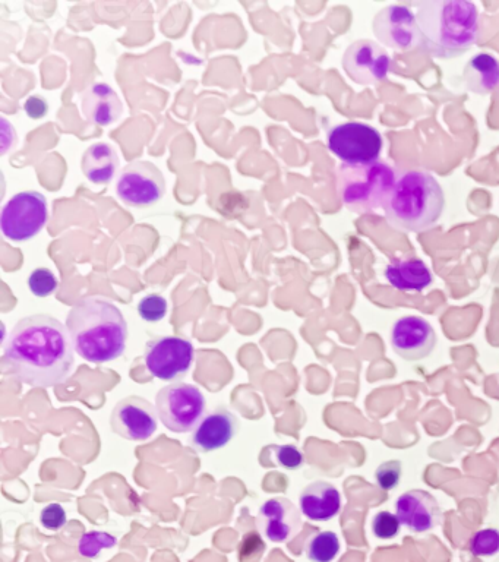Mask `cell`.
<instances>
[{
  "mask_svg": "<svg viewBox=\"0 0 499 562\" xmlns=\"http://www.w3.org/2000/svg\"><path fill=\"white\" fill-rule=\"evenodd\" d=\"M3 362L12 377L30 387H56L69 380L74 368L71 334L50 315L22 318L12 328Z\"/></svg>",
  "mask_w": 499,
  "mask_h": 562,
  "instance_id": "6da1fadb",
  "label": "cell"
},
{
  "mask_svg": "<svg viewBox=\"0 0 499 562\" xmlns=\"http://www.w3.org/2000/svg\"><path fill=\"white\" fill-rule=\"evenodd\" d=\"M75 352L87 362L103 365L120 358L126 349L128 324L115 303L103 298H84L66 317Z\"/></svg>",
  "mask_w": 499,
  "mask_h": 562,
  "instance_id": "7a4b0ae2",
  "label": "cell"
},
{
  "mask_svg": "<svg viewBox=\"0 0 499 562\" xmlns=\"http://www.w3.org/2000/svg\"><path fill=\"white\" fill-rule=\"evenodd\" d=\"M423 50L438 59H454L479 39L478 6L467 0H426L418 5Z\"/></svg>",
  "mask_w": 499,
  "mask_h": 562,
  "instance_id": "3957f363",
  "label": "cell"
},
{
  "mask_svg": "<svg viewBox=\"0 0 499 562\" xmlns=\"http://www.w3.org/2000/svg\"><path fill=\"white\" fill-rule=\"evenodd\" d=\"M444 207L445 195L440 182L423 170H407L397 176L384 211L388 223L396 229L425 232L437 226Z\"/></svg>",
  "mask_w": 499,
  "mask_h": 562,
  "instance_id": "277c9868",
  "label": "cell"
},
{
  "mask_svg": "<svg viewBox=\"0 0 499 562\" xmlns=\"http://www.w3.org/2000/svg\"><path fill=\"white\" fill-rule=\"evenodd\" d=\"M397 176L393 167L385 161L349 166L337 169V192L341 202L355 213H372L384 207L390 197Z\"/></svg>",
  "mask_w": 499,
  "mask_h": 562,
  "instance_id": "5b68a950",
  "label": "cell"
},
{
  "mask_svg": "<svg viewBox=\"0 0 499 562\" xmlns=\"http://www.w3.org/2000/svg\"><path fill=\"white\" fill-rule=\"evenodd\" d=\"M205 397L200 388L185 382H175L161 388L156 397L159 419L170 431L185 434L197 428L204 418Z\"/></svg>",
  "mask_w": 499,
  "mask_h": 562,
  "instance_id": "8992f818",
  "label": "cell"
},
{
  "mask_svg": "<svg viewBox=\"0 0 499 562\" xmlns=\"http://www.w3.org/2000/svg\"><path fill=\"white\" fill-rule=\"evenodd\" d=\"M331 153L349 166L375 163L381 156L384 141L378 129L362 122H346L328 131Z\"/></svg>",
  "mask_w": 499,
  "mask_h": 562,
  "instance_id": "52a82bcc",
  "label": "cell"
},
{
  "mask_svg": "<svg viewBox=\"0 0 499 562\" xmlns=\"http://www.w3.org/2000/svg\"><path fill=\"white\" fill-rule=\"evenodd\" d=\"M47 220L46 197L37 191H24L6 202L0 214V230L9 241H30L39 235Z\"/></svg>",
  "mask_w": 499,
  "mask_h": 562,
  "instance_id": "ba28073f",
  "label": "cell"
},
{
  "mask_svg": "<svg viewBox=\"0 0 499 562\" xmlns=\"http://www.w3.org/2000/svg\"><path fill=\"white\" fill-rule=\"evenodd\" d=\"M164 194L166 181L163 173L150 161H132L123 167L116 182V195L128 207H151L157 204Z\"/></svg>",
  "mask_w": 499,
  "mask_h": 562,
  "instance_id": "9c48e42d",
  "label": "cell"
},
{
  "mask_svg": "<svg viewBox=\"0 0 499 562\" xmlns=\"http://www.w3.org/2000/svg\"><path fill=\"white\" fill-rule=\"evenodd\" d=\"M194 358V344L182 337H160L145 346V368L161 381L182 380L191 369Z\"/></svg>",
  "mask_w": 499,
  "mask_h": 562,
  "instance_id": "30bf717a",
  "label": "cell"
},
{
  "mask_svg": "<svg viewBox=\"0 0 499 562\" xmlns=\"http://www.w3.org/2000/svg\"><path fill=\"white\" fill-rule=\"evenodd\" d=\"M372 28L381 44L396 52H412L422 46L418 18L407 6H385L375 15Z\"/></svg>",
  "mask_w": 499,
  "mask_h": 562,
  "instance_id": "8fae6325",
  "label": "cell"
},
{
  "mask_svg": "<svg viewBox=\"0 0 499 562\" xmlns=\"http://www.w3.org/2000/svg\"><path fill=\"white\" fill-rule=\"evenodd\" d=\"M347 77L360 85H378L387 80L391 58L377 41L358 40L347 47L343 55Z\"/></svg>",
  "mask_w": 499,
  "mask_h": 562,
  "instance_id": "7c38bea8",
  "label": "cell"
},
{
  "mask_svg": "<svg viewBox=\"0 0 499 562\" xmlns=\"http://www.w3.org/2000/svg\"><path fill=\"white\" fill-rule=\"evenodd\" d=\"M110 426L119 437L129 441H147L156 434L159 415L156 407L138 396H129L113 407Z\"/></svg>",
  "mask_w": 499,
  "mask_h": 562,
  "instance_id": "4fadbf2b",
  "label": "cell"
},
{
  "mask_svg": "<svg viewBox=\"0 0 499 562\" xmlns=\"http://www.w3.org/2000/svg\"><path fill=\"white\" fill-rule=\"evenodd\" d=\"M391 347L406 361H422L434 352L437 333L431 322L418 315H406L394 322L390 334Z\"/></svg>",
  "mask_w": 499,
  "mask_h": 562,
  "instance_id": "5bb4252c",
  "label": "cell"
},
{
  "mask_svg": "<svg viewBox=\"0 0 499 562\" xmlns=\"http://www.w3.org/2000/svg\"><path fill=\"white\" fill-rule=\"evenodd\" d=\"M257 526L268 541L286 543L292 541L302 529V516L299 508L287 498H271L261 505Z\"/></svg>",
  "mask_w": 499,
  "mask_h": 562,
  "instance_id": "9a60e30c",
  "label": "cell"
},
{
  "mask_svg": "<svg viewBox=\"0 0 499 562\" xmlns=\"http://www.w3.org/2000/svg\"><path fill=\"white\" fill-rule=\"evenodd\" d=\"M396 514L410 532L425 533L442 522L440 502L428 491L412 489L404 492L396 502Z\"/></svg>",
  "mask_w": 499,
  "mask_h": 562,
  "instance_id": "2e32d148",
  "label": "cell"
},
{
  "mask_svg": "<svg viewBox=\"0 0 499 562\" xmlns=\"http://www.w3.org/2000/svg\"><path fill=\"white\" fill-rule=\"evenodd\" d=\"M239 421L226 407H219L201 419L192 432V447L198 453H211L226 447L238 434Z\"/></svg>",
  "mask_w": 499,
  "mask_h": 562,
  "instance_id": "e0dca14e",
  "label": "cell"
},
{
  "mask_svg": "<svg viewBox=\"0 0 499 562\" xmlns=\"http://www.w3.org/2000/svg\"><path fill=\"white\" fill-rule=\"evenodd\" d=\"M81 112L94 125L110 126L122 118L123 103L109 84L96 82L81 94Z\"/></svg>",
  "mask_w": 499,
  "mask_h": 562,
  "instance_id": "ac0fdd59",
  "label": "cell"
},
{
  "mask_svg": "<svg viewBox=\"0 0 499 562\" xmlns=\"http://www.w3.org/2000/svg\"><path fill=\"white\" fill-rule=\"evenodd\" d=\"M300 513L312 522H330L341 511V494L333 483H309L299 495Z\"/></svg>",
  "mask_w": 499,
  "mask_h": 562,
  "instance_id": "d6986e66",
  "label": "cell"
},
{
  "mask_svg": "<svg viewBox=\"0 0 499 562\" xmlns=\"http://www.w3.org/2000/svg\"><path fill=\"white\" fill-rule=\"evenodd\" d=\"M385 279L403 292H422L434 281L428 265L418 257L391 261L385 268Z\"/></svg>",
  "mask_w": 499,
  "mask_h": 562,
  "instance_id": "ffe728a7",
  "label": "cell"
},
{
  "mask_svg": "<svg viewBox=\"0 0 499 562\" xmlns=\"http://www.w3.org/2000/svg\"><path fill=\"white\" fill-rule=\"evenodd\" d=\"M119 156L115 148L106 142H97L85 150L81 169L85 178L96 185H106L115 178L119 167Z\"/></svg>",
  "mask_w": 499,
  "mask_h": 562,
  "instance_id": "44dd1931",
  "label": "cell"
},
{
  "mask_svg": "<svg viewBox=\"0 0 499 562\" xmlns=\"http://www.w3.org/2000/svg\"><path fill=\"white\" fill-rule=\"evenodd\" d=\"M463 82L467 90L488 96L499 87V61L491 53H478L466 63Z\"/></svg>",
  "mask_w": 499,
  "mask_h": 562,
  "instance_id": "7402d4cb",
  "label": "cell"
},
{
  "mask_svg": "<svg viewBox=\"0 0 499 562\" xmlns=\"http://www.w3.org/2000/svg\"><path fill=\"white\" fill-rule=\"evenodd\" d=\"M340 539L337 533L324 530L309 536L305 545V554L312 562H331L340 554Z\"/></svg>",
  "mask_w": 499,
  "mask_h": 562,
  "instance_id": "603a6c76",
  "label": "cell"
},
{
  "mask_svg": "<svg viewBox=\"0 0 499 562\" xmlns=\"http://www.w3.org/2000/svg\"><path fill=\"white\" fill-rule=\"evenodd\" d=\"M118 539L109 532H101V530H91L84 533L78 541V554L81 557L94 560L99 558L103 549L115 548Z\"/></svg>",
  "mask_w": 499,
  "mask_h": 562,
  "instance_id": "cb8c5ba5",
  "label": "cell"
},
{
  "mask_svg": "<svg viewBox=\"0 0 499 562\" xmlns=\"http://www.w3.org/2000/svg\"><path fill=\"white\" fill-rule=\"evenodd\" d=\"M59 281L49 268H37L28 277L30 292L37 298H47L58 290Z\"/></svg>",
  "mask_w": 499,
  "mask_h": 562,
  "instance_id": "d4e9b609",
  "label": "cell"
},
{
  "mask_svg": "<svg viewBox=\"0 0 499 562\" xmlns=\"http://www.w3.org/2000/svg\"><path fill=\"white\" fill-rule=\"evenodd\" d=\"M470 552L476 557H492L499 551V530L483 529L470 539Z\"/></svg>",
  "mask_w": 499,
  "mask_h": 562,
  "instance_id": "484cf974",
  "label": "cell"
},
{
  "mask_svg": "<svg viewBox=\"0 0 499 562\" xmlns=\"http://www.w3.org/2000/svg\"><path fill=\"white\" fill-rule=\"evenodd\" d=\"M270 451L273 462L281 469L298 470L305 463V454L296 445H273Z\"/></svg>",
  "mask_w": 499,
  "mask_h": 562,
  "instance_id": "4316f807",
  "label": "cell"
},
{
  "mask_svg": "<svg viewBox=\"0 0 499 562\" xmlns=\"http://www.w3.org/2000/svg\"><path fill=\"white\" fill-rule=\"evenodd\" d=\"M401 522L397 514L390 511H381L372 519V533L381 541H391L399 536Z\"/></svg>",
  "mask_w": 499,
  "mask_h": 562,
  "instance_id": "83f0119b",
  "label": "cell"
},
{
  "mask_svg": "<svg viewBox=\"0 0 499 562\" xmlns=\"http://www.w3.org/2000/svg\"><path fill=\"white\" fill-rule=\"evenodd\" d=\"M169 311V305H167L166 299L157 293H151V295L144 296L138 303V314L142 320L147 322H159L164 320V317Z\"/></svg>",
  "mask_w": 499,
  "mask_h": 562,
  "instance_id": "f1b7e54d",
  "label": "cell"
},
{
  "mask_svg": "<svg viewBox=\"0 0 499 562\" xmlns=\"http://www.w3.org/2000/svg\"><path fill=\"white\" fill-rule=\"evenodd\" d=\"M403 475V464L399 460L382 463L375 472V481L382 491H393L399 486Z\"/></svg>",
  "mask_w": 499,
  "mask_h": 562,
  "instance_id": "f546056e",
  "label": "cell"
},
{
  "mask_svg": "<svg viewBox=\"0 0 499 562\" xmlns=\"http://www.w3.org/2000/svg\"><path fill=\"white\" fill-rule=\"evenodd\" d=\"M265 542L262 541L257 532H249L243 536L242 543L239 546L240 562H260L262 555L265 554Z\"/></svg>",
  "mask_w": 499,
  "mask_h": 562,
  "instance_id": "4dcf8cb0",
  "label": "cell"
},
{
  "mask_svg": "<svg viewBox=\"0 0 499 562\" xmlns=\"http://www.w3.org/2000/svg\"><path fill=\"white\" fill-rule=\"evenodd\" d=\"M66 522H68V514H66L65 508L58 504V502H52V504L46 505L41 510V526L44 529L50 530V532H58L62 527H65Z\"/></svg>",
  "mask_w": 499,
  "mask_h": 562,
  "instance_id": "1f68e13d",
  "label": "cell"
},
{
  "mask_svg": "<svg viewBox=\"0 0 499 562\" xmlns=\"http://www.w3.org/2000/svg\"><path fill=\"white\" fill-rule=\"evenodd\" d=\"M24 109L31 119H41L49 112V104L41 96H31L25 101Z\"/></svg>",
  "mask_w": 499,
  "mask_h": 562,
  "instance_id": "d6a6232c",
  "label": "cell"
}]
</instances>
